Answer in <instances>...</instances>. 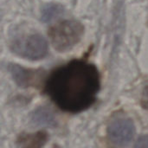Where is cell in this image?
<instances>
[{
    "label": "cell",
    "instance_id": "obj_6",
    "mask_svg": "<svg viewBox=\"0 0 148 148\" xmlns=\"http://www.w3.org/2000/svg\"><path fill=\"white\" fill-rule=\"evenodd\" d=\"M62 13V8L55 3L48 4L46 7L43 8L42 13V20L45 22H50L57 17Z\"/></svg>",
    "mask_w": 148,
    "mask_h": 148
},
{
    "label": "cell",
    "instance_id": "obj_5",
    "mask_svg": "<svg viewBox=\"0 0 148 148\" xmlns=\"http://www.w3.org/2000/svg\"><path fill=\"white\" fill-rule=\"evenodd\" d=\"M32 121L38 125L42 126H53L55 119L53 115L46 109H39L33 114Z\"/></svg>",
    "mask_w": 148,
    "mask_h": 148
},
{
    "label": "cell",
    "instance_id": "obj_8",
    "mask_svg": "<svg viewBox=\"0 0 148 148\" xmlns=\"http://www.w3.org/2000/svg\"><path fill=\"white\" fill-rule=\"evenodd\" d=\"M135 147H148V135L140 137L138 140Z\"/></svg>",
    "mask_w": 148,
    "mask_h": 148
},
{
    "label": "cell",
    "instance_id": "obj_3",
    "mask_svg": "<svg viewBox=\"0 0 148 148\" xmlns=\"http://www.w3.org/2000/svg\"><path fill=\"white\" fill-rule=\"evenodd\" d=\"M11 49L22 57L30 60H39L47 55L48 42L42 36L31 34L16 39L11 44Z\"/></svg>",
    "mask_w": 148,
    "mask_h": 148
},
{
    "label": "cell",
    "instance_id": "obj_2",
    "mask_svg": "<svg viewBox=\"0 0 148 148\" xmlns=\"http://www.w3.org/2000/svg\"><path fill=\"white\" fill-rule=\"evenodd\" d=\"M84 32L82 24L75 20H67L57 23L49 30V37L54 48L64 52L75 46Z\"/></svg>",
    "mask_w": 148,
    "mask_h": 148
},
{
    "label": "cell",
    "instance_id": "obj_7",
    "mask_svg": "<svg viewBox=\"0 0 148 148\" xmlns=\"http://www.w3.org/2000/svg\"><path fill=\"white\" fill-rule=\"evenodd\" d=\"M140 103H141V106L145 109L148 110V82L143 88L141 99H140Z\"/></svg>",
    "mask_w": 148,
    "mask_h": 148
},
{
    "label": "cell",
    "instance_id": "obj_4",
    "mask_svg": "<svg viewBox=\"0 0 148 148\" xmlns=\"http://www.w3.org/2000/svg\"><path fill=\"white\" fill-rule=\"evenodd\" d=\"M110 141L117 147H126L134 139L135 127L133 121L127 117H117L108 127Z\"/></svg>",
    "mask_w": 148,
    "mask_h": 148
},
{
    "label": "cell",
    "instance_id": "obj_1",
    "mask_svg": "<svg viewBox=\"0 0 148 148\" xmlns=\"http://www.w3.org/2000/svg\"><path fill=\"white\" fill-rule=\"evenodd\" d=\"M100 86V74L95 65L73 61L51 75L47 92L62 110L79 113L95 101Z\"/></svg>",
    "mask_w": 148,
    "mask_h": 148
}]
</instances>
